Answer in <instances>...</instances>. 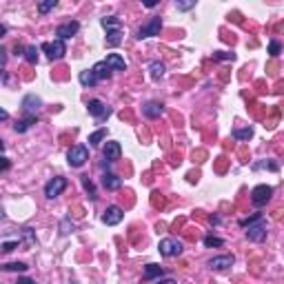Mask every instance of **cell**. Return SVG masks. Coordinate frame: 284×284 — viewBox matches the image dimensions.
Here are the masks:
<instances>
[{
    "label": "cell",
    "mask_w": 284,
    "mask_h": 284,
    "mask_svg": "<svg viewBox=\"0 0 284 284\" xmlns=\"http://www.w3.org/2000/svg\"><path fill=\"white\" fill-rule=\"evenodd\" d=\"M160 31H162V18L155 16V18H151L146 25H142L140 29H138V38L140 40L153 38V36H160Z\"/></svg>",
    "instance_id": "5"
},
{
    "label": "cell",
    "mask_w": 284,
    "mask_h": 284,
    "mask_svg": "<svg viewBox=\"0 0 284 284\" xmlns=\"http://www.w3.org/2000/svg\"><path fill=\"white\" fill-rule=\"evenodd\" d=\"M162 275H164V269L160 264H146L144 266V275H142V278H144V280H155V278H158L160 280Z\"/></svg>",
    "instance_id": "20"
},
{
    "label": "cell",
    "mask_w": 284,
    "mask_h": 284,
    "mask_svg": "<svg viewBox=\"0 0 284 284\" xmlns=\"http://www.w3.org/2000/svg\"><path fill=\"white\" fill-rule=\"evenodd\" d=\"M155 284H178V282H176V280H171V278H167V280H158Z\"/></svg>",
    "instance_id": "39"
},
{
    "label": "cell",
    "mask_w": 284,
    "mask_h": 284,
    "mask_svg": "<svg viewBox=\"0 0 284 284\" xmlns=\"http://www.w3.org/2000/svg\"><path fill=\"white\" fill-rule=\"evenodd\" d=\"M253 169H255V171H257V169H271V171H278V164H275V162H255V164H253Z\"/></svg>",
    "instance_id": "34"
},
{
    "label": "cell",
    "mask_w": 284,
    "mask_h": 284,
    "mask_svg": "<svg viewBox=\"0 0 284 284\" xmlns=\"http://www.w3.org/2000/svg\"><path fill=\"white\" fill-rule=\"evenodd\" d=\"M176 7L180 9V11H189L191 7H195V2L193 0H189V2H176Z\"/></svg>",
    "instance_id": "37"
},
{
    "label": "cell",
    "mask_w": 284,
    "mask_h": 284,
    "mask_svg": "<svg viewBox=\"0 0 284 284\" xmlns=\"http://www.w3.org/2000/svg\"><path fill=\"white\" fill-rule=\"evenodd\" d=\"M22 240H25L27 247H36V235H34V229H29V226H25L22 229Z\"/></svg>",
    "instance_id": "27"
},
{
    "label": "cell",
    "mask_w": 284,
    "mask_h": 284,
    "mask_svg": "<svg viewBox=\"0 0 284 284\" xmlns=\"http://www.w3.org/2000/svg\"><path fill=\"white\" fill-rule=\"evenodd\" d=\"M100 22H102V27H105L106 31L109 29H122V27H120V18H115V16H105Z\"/></svg>",
    "instance_id": "24"
},
{
    "label": "cell",
    "mask_w": 284,
    "mask_h": 284,
    "mask_svg": "<svg viewBox=\"0 0 284 284\" xmlns=\"http://www.w3.org/2000/svg\"><path fill=\"white\" fill-rule=\"evenodd\" d=\"M100 182H102V186H105L106 191H118L120 186H122V180H120V178L115 176V173H109V171H106L105 176H102Z\"/></svg>",
    "instance_id": "15"
},
{
    "label": "cell",
    "mask_w": 284,
    "mask_h": 284,
    "mask_svg": "<svg viewBox=\"0 0 284 284\" xmlns=\"http://www.w3.org/2000/svg\"><path fill=\"white\" fill-rule=\"evenodd\" d=\"M106 65H109L111 71H127V65H124V58L118 56V53H109L106 56Z\"/></svg>",
    "instance_id": "17"
},
{
    "label": "cell",
    "mask_w": 284,
    "mask_h": 284,
    "mask_svg": "<svg viewBox=\"0 0 284 284\" xmlns=\"http://www.w3.org/2000/svg\"><path fill=\"white\" fill-rule=\"evenodd\" d=\"M271 195H273V186H269V184H257L255 189L251 191V202H253V207H264V204L271 200Z\"/></svg>",
    "instance_id": "6"
},
{
    "label": "cell",
    "mask_w": 284,
    "mask_h": 284,
    "mask_svg": "<svg viewBox=\"0 0 284 284\" xmlns=\"http://www.w3.org/2000/svg\"><path fill=\"white\" fill-rule=\"evenodd\" d=\"M38 51L40 49L36 47V44H29V47L25 49V60L29 62V65H36V62H38Z\"/></svg>",
    "instance_id": "23"
},
{
    "label": "cell",
    "mask_w": 284,
    "mask_h": 284,
    "mask_svg": "<svg viewBox=\"0 0 284 284\" xmlns=\"http://www.w3.org/2000/svg\"><path fill=\"white\" fill-rule=\"evenodd\" d=\"M82 186H84V189H87V191H89V195H91V200H96V198H98V195H96V186H93V182H91V180H89V178H87V176H84V178H82Z\"/></svg>",
    "instance_id": "31"
},
{
    "label": "cell",
    "mask_w": 284,
    "mask_h": 284,
    "mask_svg": "<svg viewBox=\"0 0 284 284\" xmlns=\"http://www.w3.org/2000/svg\"><path fill=\"white\" fill-rule=\"evenodd\" d=\"M102 155H105L106 162H115V160H120V155H122V146H120V142L109 140L105 144V149H102Z\"/></svg>",
    "instance_id": "12"
},
{
    "label": "cell",
    "mask_w": 284,
    "mask_h": 284,
    "mask_svg": "<svg viewBox=\"0 0 284 284\" xmlns=\"http://www.w3.org/2000/svg\"><path fill=\"white\" fill-rule=\"evenodd\" d=\"M162 111H164V106H162V102H155V100H151V102H146L144 106H142V113L146 115V118H160L162 115Z\"/></svg>",
    "instance_id": "14"
},
{
    "label": "cell",
    "mask_w": 284,
    "mask_h": 284,
    "mask_svg": "<svg viewBox=\"0 0 284 284\" xmlns=\"http://www.w3.org/2000/svg\"><path fill=\"white\" fill-rule=\"evenodd\" d=\"M78 31H80V22L78 20H69V22L58 25L56 36H58V40H69V38H73Z\"/></svg>",
    "instance_id": "9"
},
{
    "label": "cell",
    "mask_w": 284,
    "mask_h": 284,
    "mask_svg": "<svg viewBox=\"0 0 284 284\" xmlns=\"http://www.w3.org/2000/svg\"><path fill=\"white\" fill-rule=\"evenodd\" d=\"M78 80H80V84H82V87H96V84L100 82V80L96 78V73H93L91 69H87V71H80Z\"/></svg>",
    "instance_id": "19"
},
{
    "label": "cell",
    "mask_w": 284,
    "mask_h": 284,
    "mask_svg": "<svg viewBox=\"0 0 284 284\" xmlns=\"http://www.w3.org/2000/svg\"><path fill=\"white\" fill-rule=\"evenodd\" d=\"M244 229H247L244 233H247V238L251 240V242H264V240H266V222H264V217H260V220L247 224Z\"/></svg>",
    "instance_id": "2"
},
{
    "label": "cell",
    "mask_w": 284,
    "mask_h": 284,
    "mask_svg": "<svg viewBox=\"0 0 284 284\" xmlns=\"http://www.w3.org/2000/svg\"><path fill=\"white\" fill-rule=\"evenodd\" d=\"M65 189H67V178L56 176V178H51V180L44 184V195H47L49 200H53V198H58Z\"/></svg>",
    "instance_id": "7"
},
{
    "label": "cell",
    "mask_w": 284,
    "mask_h": 284,
    "mask_svg": "<svg viewBox=\"0 0 284 284\" xmlns=\"http://www.w3.org/2000/svg\"><path fill=\"white\" fill-rule=\"evenodd\" d=\"M158 251L162 257H178V255H182V251H184V244L176 238H164V240H160Z\"/></svg>",
    "instance_id": "1"
},
{
    "label": "cell",
    "mask_w": 284,
    "mask_h": 284,
    "mask_svg": "<svg viewBox=\"0 0 284 284\" xmlns=\"http://www.w3.org/2000/svg\"><path fill=\"white\" fill-rule=\"evenodd\" d=\"M269 53H271V56H280V53H282V44H280L278 40H271V42H269Z\"/></svg>",
    "instance_id": "32"
},
{
    "label": "cell",
    "mask_w": 284,
    "mask_h": 284,
    "mask_svg": "<svg viewBox=\"0 0 284 284\" xmlns=\"http://www.w3.org/2000/svg\"><path fill=\"white\" fill-rule=\"evenodd\" d=\"M22 111H25L27 115H36V111L42 106V100H40L36 93H27L25 98H22Z\"/></svg>",
    "instance_id": "11"
},
{
    "label": "cell",
    "mask_w": 284,
    "mask_h": 284,
    "mask_svg": "<svg viewBox=\"0 0 284 284\" xmlns=\"http://www.w3.org/2000/svg\"><path fill=\"white\" fill-rule=\"evenodd\" d=\"M122 42V29H109L106 31V44L109 47H118Z\"/></svg>",
    "instance_id": "21"
},
{
    "label": "cell",
    "mask_w": 284,
    "mask_h": 284,
    "mask_svg": "<svg viewBox=\"0 0 284 284\" xmlns=\"http://www.w3.org/2000/svg\"><path fill=\"white\" fill-rule=\"evenodd\" d=\"M87 109H89V113H91L96 120H105V118H109V115H111V109L102 100H98V98H93V100L87 102Z\"/></svg>",
    "instance_id": "8"
},
{
    "label": "cell",
    "mask_w": 284,
    "mask_h": 284,
    "mask_svg": "<svg viewBox=\"0 0 284 284\" xmlns=\"http://www.w3.org/2000/svg\"><path fill=\"white\" fill-rule=\"evenodd\" d=\"M105 138H106V129L102 127V129H98V131H93L91 136H89V144L96 146V144H100V142L105 140Z\"/></svg>",
    "instance_id": "26"
},
{
    "label": "cell",
    "mask_w": 284,
    "mask_h": 284,
    "mask_svg": "<svg viewBox=\"0 0 284 284\" xmlns=\"http://www.w3.org/2000/svg\"><path fill=\"white\" fill-rule=\"evenodd\" d=\"M73 231H75V226L69 224V220H62V224H60V233L62 235H69V233H73Z\"/></svg>",
    "instance_id": "35"
},
{
    "label": "cell",
    "mask_w": 284,
    "mask_h": 284,
    "mask_svg": "<svg viewBox=\"0 0 284 284\" xmlns=\"http://www.w3.org/2000/svg\"><path fill=\"white\" fill-rule=\"evenodd\" d=\"M4 271H20V273H25L29 266L25 264V262H7V264H2Z\"/></svg>",
    "instance_id": "28"
},
{
    "label": "cell",
    "mask_w": 284,
    "mask_h": 284,
    "mask_svg": "<svg viewBox=\"0 0 284 284\" xmlns=\"http://www.w3.org/2000/svg\"><path fill=\"white\" fill-rule=\"evenodd\" d=\"M89 160V149L84 144H78V146H71L69 153H67V162H69V167H82L84 162Z\"/></svg>",
    "instance_id": "4"
},
{
    "label": "cell",
    "mask_w": 284,
    "mask_h": 284,
    "mask_svg": "<svg viewBox=\"0 0 284 284\" xmlns=\"http://www.w3.org/2000/svg\"><path fill=\"white\" fill-rule=\"evenodd\" d=\"M20 247V240H4L2 242V251L4 253H11L13 248H18Z\"/></svg>",
    "instance_id": "30"
},
{
    "label": "cell",
    "mask_w": 284,
    "mask_h": 284,
    "mask_svg": "<svg viewBox=\"0 0 284 284\" xmlns=\"http://www.w3.org/2000/svg\"><path fill=\"white\" fill-rule=\"evenodd\" d=\"M149 71H151V78H153V80H160V78L164 75V65H162L160 60H153V62L149 65Z\"/></svg>",
    "instance_id": "22"
},
{
    "label": "cell",
    "mask_w": 284,
    "mask_h": 284,
    "mask_svg": "<svg viewBox=\"0 0 284 284\" xmlns=\"http://www.w3.org/2000/svg\"><path fill=\"white\" fill-rule=\"evenodd\" d=\"M91 71L96 73L98 80H109V78H111V69H109V65H106L105 60H102V62H96V65L91 67Z\"/></svg>",
    "instance_id": "18"
},
{
    "label": "cell",
    "mask_w": 284,
    "mask_h": 284,
    "mask_svg": "<svg viewBox=\"0 0 284 284\" xmlns=\"http://www.w3.org/2000/svg\"><path fill=\"white\" fill-rule=\"evenodd\" d=\"M34 124H38V115H25L22 120H18V122L13 124V129H16V133H27Z\"/></svg>",
    "instance_id": "16"
},
{
    "label": "cell",
    "mask_w": 284,
    "mask_h": 284,
    "mask_svg": "<svg viewBox=\"0 0 284 284\" xmlns=\"http://www.w3.org/2000/svg\"><path fill=\"white\" fill-rule=\"evenodd\" d=\"M40 49H42V51L47 53L49 60H60V58H65V53H67V44H65V40H53V42H42V44H40Z\"/></svg>",
    "instance_id": "3"
},
{
    "label": "cell",
    "mask_w": 284,
    "mask_h": 284,
    "mask_svg": "<svg viewBox=\"0 0 284 284\" xmlns=\"http://www.w3.org/2000/svg\"><path fill=\"white\" fill-rule=\"evenodd\" d=\"M213 58H215V60H233V53H226V51H215L213 53Z\"/></svg>",
    "instance_id": "36"
},
{
    "label": "cell",
    "mask_w": 284,
    "mask_h": 284,
    "mask_svg": "<svg viewBox=\"0 0 284 284\" xmlns=\"http://www.w3.org/2000/svg\"><path fill=\"white\" fill-rule=\"evenodd\" d=\"M233 138H235V140H251V138H253V129L251 127L233 129Z\"/></svg>",
    "instance_id": "25"
},
{
    "label": "cell",
    "mask_w": 284,
    "mask_h": 284,
    "mask_svg": "<svg viewBox=\"0 0 284 284\" xmlns=\"http://www.w3.org/2000/svg\"><path fill=\"white\" fill-rule=\"evenodd\" d=\"M9 167H11V162H9V158H2V173L7 171Z\"/></svg>",
    "instance_id": "40"
},
{
    "label": "cell",
    "mask_w": 284,
    "mask_h": 284,
    "mask_svg": "<svg viewBox=\"0 0 284 284\" xmlns=\"http://www.w3.org/2000/svg\"><path fill=\"white\" fill-rule=\"evenodd\" d=\"M124 217V211L120 207H115V204H111V207H106V211L102 213V222H105L106 226H115L120 224Z\"/></svg>",
    "instance_id": "10"
},
{
    "label": "cell",
    "mask_w": 284,
    "mask_h": 284,
    "mask_svg": "<svg viewBox=\"0 0 284 284\" xmlns=\"http://www.w3.org/2000/svg\"><path fill=\"white\" fill-rule=\"evenodd\" d=\"M209 266L213 271H224L229 266H233V255H217V257H211L209 260Z\"/></svg>",
    "instance_id": "13"
},
{
    "label": "cell",
    "mask_w": 284,
    "mask_h": 284,
    "mask_svg": "<svg viewBox=\"0 0 284 284\" xmlns=\"http://www.w3.org/2000/svg\"><path fill=\"white\" fill-rule=\"evenodd\" d=\"M16 284H36V282H34V280H29V278H18Z\"/></svg>",
    "instance_id": "38"
},
{
    "label": "cell",
    "mask_w": 284,
    "mask_h": 284,
    "mask_svg": "<svg viewBox=\"0 0 284 284\" xmlns=\"http://www.w3.org/2000/svg\"><path fill=\"white\" fill-rule=\"evenodd\" d=\"M56 4H58L56 0H47V2H40V4H38V11H40V13H47V11H51V9L56 7Z\"/></svg>",
    "instance_id": "33"
},
{
    "label": "cell",
    "mask_w": 284,
    "mask_h": 284,
    "mask_svg": "<svg viewBox=\"0 0 284 284\" xmlns=\"http://www.w3.org/2000/svg\"><path fill=\"white\" fill-rule=\"evenodd\" d=\"M202 242H204V247H209V248H213V247H224V240L213 238V235H207Z\"/></svg>",
    "instance_id": "29"
}]
</instances>
